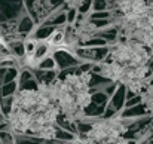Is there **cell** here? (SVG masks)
<instances>
[{"instance_id":"3957f363","label":"cell","mask_w":153,"mask_h":144,"mask_svg":"<svg viewBox=\"0 0 153 144\" xmlns=\"http://www.w3.org/2000/svg\"><path fill=\"white\" fill-rule=\"evenodd\" d=\"M52 59L55 62V67H58L59 70H65V68H71V67H79L80 61L67 50H55L52 53Z\"/></svg>"},{"instance_id":"f1b7e54d","label":"cell","mask_w":153,"mask_h":144,"mask_svg":"<svg viewBox=\"0 0 153 144\" xmlns=\"http://www.w3.org/2000/svg\"><path fill=\"white\" fill-rule=\"evenodd\" d=\"M146 68H147L150 73L153 71V55L152 56H149V59L146 61Z\"/></svg>"},{"instance_id":"603a6c76","label":"cell","mask_w":153,"mask_h":144,"mask_svg":"<svg viewBox=\"0 0 153 144\" xmlns=\"http://www.w3.org/2000/svg\"><path fill=\"white\" fill-rule=\"evenodd\" d=\"M117 86H119V83H117V82H110L108 85H105V86L102 88V92H104L105 95L110 98V96H111L113 94H114V92H116Z\"/></svg>"},{"instance_id":"d6a6232c","label":"cell","mask_w":153,"mask_h":144,"mask_svg":"<svg viewBox=\"0 0 153 144\" xmlns=\"http://www.w3.org/2000/svg\"><path fill=\"white\" fill-rule=\"evenodd\" d=\"M152 123H153V119H152Z\"/></svg>"},{"instance_id":"f546056e","label":"cell","mask_w":153,"mask_h":144,"mask_svg":"<svg viewBox=\"0 0 153 144\" xmlns=\"http://www.w3.org/2000/svg\"><path fill=\"white\" fill-rule=\"evenodd\" d=\"M0 132H9V123H0Z\"/></svg>"},{"instance_id":"9c48e42d","label":"cell","mask_w":153,"mask_h":144,"mask_svg":"<svg viewBox=\"0 0 153 144\" xmlns=\"http://www.w3.org/2000/svg\"><path fill=\"white\" fill-rule=\"evenodd\" d=\"M53 140L65 144V143L74 141V140H76V135H74V134H70V132H67V131H62L61 128H58V126L53 125Z\"/></svg>"},{"instance_id":"8fae6325","label":"cell","mask_w":153,"mask_h":144,"mask_svg":"<svg viewBox=\"0 0 153 144\" xmlns=\"http://www.w3.org/2000/svg\"><path fill=\"white\" fill-rule=\"evenodd\" d=\"M55 28L49 27V25H40L36 31H34V39L37 40H45V39H49L52 34H53Z\"/></svg>"},{"instance_id":"9a60e30c","label":"cell","mask_w":153,"mask_h":144,"mask_svg":"<svg viewBox=\"0 0 153 144\" xmlns=\"http://www.w3.org/2000/svg\"><path fill=\"white\" fill-rule=\"evenodd\" d=\"M16 76H18V70H16L15 67H9V68L6 70V73H4L3 79H1V83H3V85H6V83L15 82Z\"/></svg>"},{"instance_id":"52a82bcc","label":"cell","mask_w":153,"mask_h":144,"mask_svg":"<svg viewBox=\"0 0 153 144\" xmlns=\"http://www.w3.org/2000/svg\"><path fill=\"white\" fill-rule=\"evenodd\" d=\"M33 27H34L33 19H31L28 15H22L21 19H19L18 24H16V31L19 33V36H27L28 33H31Z\"/></svg>"},{"instance_id":"83f0119b","label":"cell","mask_w":153,"mask_h":144,"mask_svg":"<svg viewBox=\"0 0 153 144\" xmlns=\"http://www.w3.org/2000/svg\"><path fill=\"white\" fill-rule=\"evenodd\" d=\"M37 46V43H34V40L33 42H28L27 45H24V48H25V53H30V52H34V49Z\"/></svg>"},{"instance_id":"4dcf8cb0","label":"cell","mask_w":153,"mask_h":144,"mask_svg":"<svg viewBox=\"0 0 153 144\" xmlns=\"http://www.w3.org/2000/svg\"><path fill=\"white\" fill-rule=\"evenodd\" d=\"M6 70H7V68H3V67H0V79H3V76H4Z\"/></svg>"},{"instance_id":"1f68e13d","label":"cell","mask_w":153,"mask_h":144,"mask_svg":"<svg viewBox=\"0 0 153 144\" xmlns=\"http://www.w3.org/2000/svg\"><path fill=\"white\" fill-rule=\"evenodd\" d=\"M3 122V114H1V111H0V123Z\"/></svg>"},{"instance_id":"7a4b0ae2","label":"cell","mask_w":153,"mask_h":144,"mask_svg":"<svg viewBox=\"0 0 153 144\" xmlns=\"http://www.w3.org/2000/svg\"><path fill=\"white\" fill-rule=\"evenodd\" d=\"M110 49L107 46H102V48H77L76 49V58L80 61H86V62H100L104 61L108 55Z\"/></svg>"},{"instance_id":"d6986e66","label":"cell","mask_w":153,"mask_h":144,"mask_svg":"<svg viewBox=\"0 0 153 144\" xmlns=\"http://www.w3.org/2000/svg\"><path fill=\"white\" fill-rule=\"evenodd\" d=\"M10 50L16 56H19V58H22L25 55V48H24V43L22 42H12L10 43Z\"/></svg>"},{"instance_id":"30bf717a","label":"cell","mask_w":153,"mask_h":144,"mask_svg":"<svg viewBox=\"0 0 153 144\" xmlns=\"http://www.w3.org/2000/svg\"><path fill=\"white\" fill-rule=\"evenodd\" d=\"M12 108H13V96L0 98V111H1L3 117H7L12 113Z\"/></svg>"},{"instance_id":"7c38bea8","label":"cell","mask_w":153,"mask_h":144,"mask_svg":"<svg viewBox=\"0 0 153 144\" xmlns=\"http://www.w3.org/2000/svg\"><path fill=\"white\" fill-rule=\"evenodd\" d=\"M102 46H107V42L98 37H89L79 43V48H102Z\"/></svg>"},{"instance_id":"ba28073f","label":"cell","mask_w":153,"mask_h":144,"mask_svg":"<svg viewBox=\"0 0 153 144\" xmlns=\"http://www.w3.org/2000/svg\"><path fill=\"white\" fill-rule=\"evenodd\" d=\"M104 110H105V107L97 105V104H94V102H89L82 111H83V114H85L86 119H94V117H101Z\"/></svg>"},{"instance_id":"4316f807","label":"cell","mask_w":153,"mask_h":144,"mask_svg":"<svg viewBox=\"0 0 153 144\" xmlns=\"http://www.w3.org/2000/svg\"><path fill=\"white\" fill-rule=\"evenodd\" d=\"M30 79H33L31 71H30V70H24V71H21L18 80H19V85H21V83H24V82H27V80H30Z\"/></svg>"},{"instance_id":"484cf974","label":"cell","mask_w":153,"mask_h":144,"mask_svg":"<svg viewBox=\"0 0 153 144\" xmlns=\"http://www.w3.org/2000/svg\"><path fill=\"white\" fill-rule=\"evenodd\" d=\"M76 15H77V10H76V7H71V9H68V12H65V19H67V22H74V19H76Z\"/></svg>"},{"instance_id":"e0dca14e","label":"cell","mask_w":153,"mask_h":144,"mask_svg":"<svg viewBox=\"0 0 153 144\" xmlns=\"http://www.w3.org/2000/svg\"><path fill=\"white\" fill-rule=\"evenodd\" d=\"M33 53H34V55H33L34 59L42 61V59L45 58V55L48 53V45H46V43H40V45H37Z\"/></svg>"},{"instance_id":"277c9868","label":"cell","mask_w":153,"mask_h":144,"mask_svg":"<svg viewBox=\"0 0 153 144\" xmlns=\"http://www.w3.org/2000/svg\"><path fill=\"white\" fill-rule=\"evenodd\" d=\"M125 92H126V86L122 85V83H119L116 92L108 98V102H107L105 107L111 108L114 113H117L119 110H122L123 108V104H125Z\"/></svg>"},{"instance_id":"7402d4cb","label":"cell","mask_w":153,"mask_h":144,"mask_svg":"<svg viewBox=\"0 0 153 144\" xmlns=\"http://www.w3.org/2000/svg\"><path fill=\"white\" fill-rule=\"evenodd\" d=\"M76 4H77V7H76L77 13H79V15H83V13H86V12L91 9V6H92V1L86 0V1H79V3H76Z\"/></svg>"},{"instance_id":"d4e9b609","label":"cell","mask_w":153,"mask_h":144,"mask_svg":"<svg viewBox=\"0 0 153 144\" xmlns=\"http://www.w3.org/2000/svg\"><path fill=\"white\" fill-rule=\"evenodd\" d=\"M0 144H15V138L10 132H0Z\"/></svg>"},{"instance_id":"8992f818","label":"cell","mask_w":153,"mask_h":144,"mask_svg":"<svg viewBox=\"0 0 153 144\" xmlns=\"http://www.w3.org/2000/svg\"><path fill=\"white\" fill-rule=\"evenodd\" d=\"M31 74H33V77L36 79V82L39 83V85H43V86H46V85H52L53 82H55V79H56V73H55V70H39V68H36V70H33L31 71Z\"/></svg>"},{"instance_id":"cb8c5ba5","label":"cell","mask_w":153,"mask_h":144,"mask_svg":"<svg viewBox=\"0 0 153 144\" xmlns=\"http://www.w3.org/2000/svg\"><path fill=\"white\" fill-rule=\"evenodd\" d=\"M141 102H143V96L137 95V96H134V98H131V99H128V101H125L123 108H131V107H135V105H138Z\"/></svg>"},{"instance_id":"5b68a950","label":"cell","mask_w":153,"mask_h":144,"mask_svg":"<svg viewBox=\"0 0 153 144\" xmlns=\"http://www.w3.org/2000/svg\"><path fill=\"white\" fill-rule=\"evenodd\" d=\"M150 114V110L144 105V102H141V104H138V105H135V107H131V108H125L123 111H122V114H120V119L122 120H129V119H140V117H146V116H149Z\"/></svg>"},{"instance_id":"44dd1931","label":"cell","mask_w":153,"mask_h":144,"mask_svg":"<svg viewBox=\"0 0 153 144\" xmlns=\"http://www.w3.org/2000/svg\"><path fill=\"white\" fill-rule=\"evenodd\" d=\"M95 12H105V10H108V1H105V0H95V1H92V6H91Z\"/></svg>"},{"instance_id":"ffe728a7","label":"cell","mask_w":153,"mask_h":144,"mask_svg":"<svg viewBox=\"0 0 153 144\" xmlns=\"http://www.w3.org/2000/svg\"><path fill=\"white\" fill-rule=\"evenodd\" d=\"M113 15H111V12H108V10H105V12H94L92 15H91V21H104V19H110Z\"/></svg>"},{"instance_id":"5bb4252c","label":"cell","mask_w":153,"mask_h":144,"mask_svg":"<svg viewBox=\"0 0 153 144\" xmlns=\"http://www.w3.org/2000/svg\"><path fill=\"white\" fill-rule=\"evenodd\" d=\"M91 102H94V104H97V105H101V107H105L107 102H108V96L105 95L102 91L95 92V94L91 95Z\"/></svg>"},{"instance_id":"4fadbf2b","label":"cell","mask_w":153,"mask_h":144,"mask_svg":"<svg viewBox=\"0 0 153 144\" xmlns=\"http://www.w3.org/2000/svg\"><path fill=\"white\" fill-rule=\"evenodd\" d=\"M18 89V83L16 82H10L6 85H1L0 88V98H6V96H13V94Z\"/></svg>"},{"instance_id":"2e32d148","label":"cell","mask_w":153,"mask_h":144,"mask_svg":"<svg viewBox=\"0 0 153 144\" xmlns=\"http://www.w3.org/2000/svg\"><path fill=\"white\" fill-rule=\"evenodd\" d=\"M37 89H39V83L36 82V79H34V77L19 85V91H27V92H33V91H37Z\"/></svg>"},{"instance_id":"ac0fdd59","label":"cell","mask_w":153,"mask_h":144,"mask_svg":"<svg viewBox=\"0 0 153 144\" xmlns=\"http://www.w3.org/2000/svg\"><path fill=\"white\" fill-rule=\"evenodd\" d=\"M37 68L39 70H55V62L52 59V56H45L42 61H39L37 64Z\"/></svg>"},{"instance_id":"6da1fadb","label":"cell","mask_w":153,"mask_h":144,"mask_svg":"<svg viewBox=\"0 0 153 144\" xmlns=\"http://www.w3.org/2000/svg\"><path fill=\"white\" fill-rule=\"evenodd\" d=\"M22 1H0V24L15 21L24 13Z\"/></svg>"}]
</instances>
